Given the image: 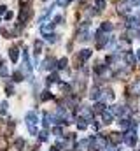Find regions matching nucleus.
I'll list each match as a JSON object with an SVG mask.
<instances>
[{
  "label": "nucleus",
  "instance_id": "obj_1",
  "mask_svg": "<svg viewBox=\"0 0 140 151\" xmlns=\"http://www.w3.org/2000/svg\"><path fill=\"white\" fill-rule=\"evenodd\" d=\"M25 119H26V127H28V132L32 134V135H35L37 137V123H39V119H37V114L34 113V111H30V113H26V116H25Z\"/></svg>",
  "mask_w": 140,
  "mask_h": 151
},
{
  "label": "nucleus",
  "instance_id": "obj_2",
  "mask_svg": "<svg viewBox=\"0 0 140 151\" xmlns=\"http://www.w3.org/2000/svg\"><path fill=\"white\" fill-rule=\"evenodd\" d=\"M123 142L128 144L130 148H133V146L137 144V130H135V127H131L130 130L124 132V135H123Z\"/></svg>",
  "mask_w": 140,
  "mask_h": 151
},
{
  "label": "nucleus",
  "instance_id": "obj_3",
  "mask_svg": "<svg viewBox=\"0 0 140 151\" xmlns=\"http://www.w3.org/2000/svg\"><path fill=\"white\" fill-rule=\"evenodd\" d=\"M95 40H96V47H98V49H102L105 44H109V35H107L105 32H100V30H98Z\"/></svg>",
  "mask_w": 140,
  "mask_h": 151
},
{
  "label": "nucleus",
  "instance_id": "obj_4",
  "mask_svg": "<svg viewBox=\"0 0 140 151\" xmlns=\"http://www.w3.org/2000/svg\"><path fill=\"white\" fill-rule=\"evenodd\" d=\"M21 72L25 76L32 74V65H30V60H28V53L23 51V67H21Z\"/></svg>",
  "mask_w": 140,
  "mask_h": 151
},
{
  "label": "nucleus",
  "instance_id": "obj_5",
  "mask_svg": "<svg viewBox=\"0 0 140 151\" xmlns=\"http://www.w3.org/2000/svg\"><path fill=\"white\" fill-rule=\"evenodd\" d=\"M79 114H81V118L86 119V121H93V118H95L93 111L88 109V107H81V109H79Z\"/></svg>",
  "mask_w": 140,
  "mask_h": 151
},
{
  "label": "nucleus",
  "instance_id": "obj_6",
  "mask_svg": "<svg viewBox=\"0 0 140 151\" xmlns=\"http://www.w3.org/2000/svg\"><path fill=\"white\" fill-rule=\"evenodd\" d=\"M54 21H47V23H44V25H40V34L42 35H47V34H51L53 32V28H54Z\"/></svg>",
  "mask_w": 140,
  "mask_h": 151
},
{
  "label": "nucleus",
  "instance_id": "obj_7",
  "mask_svg": "<svg viewBox=\"0 0 140 151\" xmlns=\"http://www.w3.org/2000/svg\"><path fill=\"white\" fill-rule=\"evenodd\" d=\"M91 55H93V51H91V49H82V51L77 55V63H84Z\"/></svg>",
  "mask_w": 140,
  "mask_h": 151
},
{
  "label": "nucleus",
  "instance_id": "obj_8",
  "mask_svg": "<svg viewBox=\"0 0 140 151\" xmlns=\"http://www.w3.org/2000/svg\"><path fill=\"white\" fill-rule=\"evenodd\" d=\"M110 111H112L114 114H117L119 118H126V114H128V109H126L124 106H114Z\"/></svg>",
  "mask_w": 140,
  "mask_h": 151
},
{
  "label": "nucleus",
  "instance_id": "obj_9",
  "mask_svg": "<svg viewBox=\"0 0 140 151\" xmlns=\"http://www.w3.org/2000/svg\"><path fill=\"white\" fill-rule=\"evenodd\" d=\"M121 141H123V135H119L117 132H112V134L109 135V142H110L112 146H117Z\"/></svg>",
  "mask_w": 140,
  "mask_h": 151
},
{
  "label": "nucleus",
  "instance_id": "obj_10",
  "mask_svg": "<svg viewBox=\"0 0 140 151\" xmlns=\"http://www.w3.org/2000/svg\"><path fill=\"white\" fill-rule=\"evenodd\" d=\"M54 67H56V60H54V58H51V56H49V58H46V60H44L42 69H46V70H53Z\"/></svg>",
  "mask_w": 140,
  "mask_h": 151
},
{
  "label": "nucleus",
  "instance_id": "obj_11",
  "mask_svg": "<svg viewBox=\"0 0 140 151\" xmlns=\"http://www.w3.org/2000/svg\"><path fill=\"white\" fill-rule=\"evenodd\" d=\"M102 118H104V123H105V125H109V123H112L114 113H112L110 109H104V111H102Z\"/></svg>",
  "mask_w": 140,
  "mask_h": 151
},
{
  "label": "nucleus",
  "instance_id": "obj_12",
  "mask_svg": "<svg viewBox=\"0 0 140 151\" xmlns=\"http://www.w3.org/2000/svg\"><path fill=\"white\" fill-rule=\"evenodd\" d=\"M9 58H11L12 63H16L18 58H19V49H18V47H11V49H9Z\"/></svg>",
  "mask_w": 140,
  "mask_h": 151
},
{
  "label": "nucleus",
  "instance_id": "obj_13",
  "mask_svg": "<svg viewBox=\"0 0 140 151\" xmlns=\"http://www.w3.org/2000/svg\"><path fill=\"white\" fill-rule=\"evenodd\" d=\"M100 95H102V93H100V88H98V86H93L91 91H89V99H91V100H98Z\"/></svg>",
  "mask_w": 140,
  "mask_h": 151
},
{
  "label": "nucleus",
  "instance_id": "obj_14",
  "mask_svg": "<svg viewBox=\"0 0 140 151\" xmlns=\"http://www.w3.org/2000/svg\"><path fill=\"white\" fill-rule=\"evenodd\" d=\"M42 47H44V44H42V40H37L34 44V55H35V58L42 53Z\"/></svg>",
  "mask_w": 140,
  "mask_h": 151
},
{
  "label": "nucleus",
  "instance_id": "obj_15",
  "mask_svg": "<svg viewBox=\"0 0 140 151\" xmlns=\"http://www.w3.org/2000/svg\"><path fill=\"white\" fill-rule=\"evenodd\" d=\"M124 60H126V63H128V65H133V63H135V55H133L131 51H126Z\"/></svg>",
  "mask_w": 140,
  "mask_h": 151
},
{
  "label": "nucleus",
  "instance_id": "obj_16",
  "mask_svg": "<svg viewBox=\"0 0 140 151\" xmlns=\"http://www.w3.org/2000/svg\"><path fill=\"white\" fill-rule=\"evenodd\" d=\"M67 65H69V60L67 58H61L58 63H56V69H60V70H63V69H67Z\"/></svg>",
  "mask_w": 140,
  "mask_h": 151
},
{
  "label": "nucleus",
  "instance_id": "obj_17",
  "mask_svg": "<svg viewBox=\"0 0 140 151\" xmlns=\"http://www.w3.org/2000/svg\"><path fill=\"white\" fill-rule=\"evenodd\" d=\"M9 76V69L5 63H0V77H7Z\"/></svg>",
  "mask_w": 140,
  "mask_h": 151
},
{
  "label": "nucleus",
  "instance_id": "obj_18",
  "mask_svg": "<svg viewBox=\"0 0 140 151\" xmlns=\"http://www.w3.org/2000/svg\"><path fill=\"white\" fill-rule=\"evenodd\" d=\"M110 30H112V23H109V21L102 23V27H100V32H110Z\"/></svg>",
  "mask_w": 140,
  "mask_h": 151
},
{
  "label": "nucleus",
  "instance_id": "obj_19",
  "mask_svg": "<svg viewBox=\"0 0 140 151\" xmlns=\"http://www.w3.org/2000/svg\"><path fill=\"white\" fill-rule=\"evenodd\" d=\"M77 128H79V130H86V128H88V123H86V119L79 118V121H77Z\"/></svg>",
  "mask_w": 140,
  "mask_h": 151
},
{
  "label": "nucleus",
  "instance_id": "obj_20",
  "mask_svg": "<svg viewBox=\"0 0 140 151\" xmlns=\"http://www.w3.org/2000/svg\"><path fill=\"white\" fill-rule=\"evenodd\" d=\"M58 81V76L56 74H49L47 76V79H46V84H53V83H56Z\"/></svg>",
  "mask_w": 140,
  "mask_h": 151
},
{
  "label": "nucleus",
  "instance_id": "obj_21",
  "mask_svg": "<svg viewBox=\"0 0 140 151\" xmlns=\"http://www.w3.org/2000/svg\"><path fill=\"white\" fill-rule=\"evenodd\" d=\"M104 109H105V106H104V104H95L91 111H93V114H95V113H100V114H102V111H104Z\"/></svg>",
  "mask_w": 140,
  "mask_h": 151
},
{
  "label": "nucleus",
  "instance_id": "obj_22",
  "mask_svg": "<svg viewBox=\"0 0 140 151\" xmlns=\"http://www.w3.org/2000/svg\"><path fill=\"white\" fill-rule=\"evenodd\" d=\"M46 40L51 42V44H54V42L58 40V35H56V34H47V35H46Z\"/></svg>",
  "mask_w": 140,
  "mask_h": 151
},
{
  "label": "nucleus",
  "instance_id": "obj_23",
  "mask_svg": "<svg viewBox=\"0 0 140 151\" xmlns=\"http://www.w3.org/2000/svg\"><path fill=\"white\" fill-rule=\"evenodd\" d=\"M23 77H25V74H23L21 70H16V72L12 74V79H14V81H23Z\"/></svg>",
  "mask_w": 140,
  "mask_h": 151
},
{
  "label": "nucleus",
  "instance_id": "obj_24",
  "mask_svg": "<svg viewBox=\"0 0 140 151\" xmlns=\"http://www.w3.org/2000/svg\"><path fill=\"white\" fill-rule=\"evenodd\" d=\"M95 5H96V9H98V11H102V9H105L107 2H105V0H95Z\"/></svg>",
  "mask_w": 140,
  "mask_h": 151
},
{
  "label": "nucleus",
  "instance_id": "obj_25",
  "mask_svg": "<svg viewBox=\"0 0 140 151\" xmlns=\"http://www.w3.org/2000/svg\"><path fill=\"white\" fill-rule=\"evenodd\" d=\"M37 135H39V141H42V142H44V141H47V130H46V128H44L42 132H39Z\"/></svg>",
  "mask_w": 140,
  "mask_h": 151
},
{
  "label": "nucleus",
  "instance_id": "obj_26",
  "mask_svg": "<svg viewBox=\"0 0 140 151\" xmlns=\"http://www.w3.org/2000/svg\"><path fill=\"white\" fill-rule=\"evenodd\" d=\"M14 146H16V150H23V148H25V141H23V139H16Z\"/></svg>",
  "mask_w": 140,
  "mask_h": 151
},
{
  "label": "nucleus",
  "instance_id": "obj_27",
  "mask_svg": "<svg viewBox=\"0 0 140 151\" xmlns=\"http://www.w3.org/2000/svg\"><path fill=\"white\" fill-rule=\"evenodd\" d=\"M7 113V102L4 100V102H0V114H5Z\"/></svg>",
  "mask_w": 140,
  "mask_h": 151
},
{
  "label": "nucleus",
  "instance_id": "obj_28",
  "mask_svg": "<svg viewBox=\"0 0 140 151\" xmlns=\"http://www.w3.org/2000/svg\"><path fill=\"white\" fill-rule=\"evenodd\" d=\"M53 134H54L56 137H61V128H60V127H54V128H53Z\"/></svg>",
  "mask_w": 140,
  "mask_h": 151
},
{
  "label": "nucleus",
  "instance_id": "obj_29",
  "mask_svg": "<svg viewBox=\"0 0 140 151\" xmlns=\"http://www.w3.org/2000/svg\"><path fill=\"white\" fill-rule=\"evenodd\" d=\"M88 144H89V141H81V142H77V150L79 148H86Z\"/></svg>",
  "mask_w": 140,
  "mask_h": 151
},
{
  "label": "nucleus",
  "instance_id": "obj_30",
  "mask_svg": "<svg viewBox=\"0 0 140 151\" xmlns=\"http://www.w3.org/2000/svg\"><path fill=\"white\" fill-rule=\"evenodd\" d=\"M40 99H42V100H49V99H51V93H49V91H44Z\"/></svg>",
  "mask_w": 140,
  "mask_h": 151
},
{
  "label": "nucleus",
  "instance_id": "obj_31",
  "mask_svg": "<svg viewBox=\"0 0 140 151\" xmlns=\"http://www.w3.org/2000/svg\"><path fill=\"white\" fill-rule=\"evenodd\" d=\"M56 4H58L60 7H65V5L69 4V0H56Z\"/></svg>",
  "mask_w": 140,
  "mask_h": 151
},
{
  "label": "nucleus",
  "instance_id": "obj_32",
  "mask_svg": "<svg viewBox=\"0 0 140 151\" xmlns=\"http://www.w3.org/2000/svg\"><path fill=\"white\" fill-rule=\"evenodd\" d=\"M12 18H14V14H12L11 11H9V12H5V19H7V21H9V19H12Z\"/></svg>",
  "mask_w": 140,
  "mask_h": 151
},
{
  "label": "nucleus",
  "instance_id": "obj_33",
  "mask_svg": "<svg viewBox=\"0 0 140 151\" xmlns=\"http://www.w3.org/2000/svg\"><path fill=\"white\" fill-rule=\"evenodd\" d=\"M5 91H7V95H12V93H14V88H12V86H7Z\"/></svg>",
  "mask_w": 140,
  "mask_h": 151
},
{
  "label": "nucleus",
  "instance_id": "obj_34",
  "mask_svg": "<svg viewBox=\"0 0 140 151\" xmlns=\"http://www.w3.org/2000/svg\"><path fill=\"white\" fill-rule=\"evenodd\" d=\"M7 12V7L5 5H0V14H5Z\"/></svg>",
  "mask_w": 140,
  "mask_h": 151
},
{
  "label": "nucleus",
  "instance_id": "obj_35",
  "mask_svg": "<svg viewBox=\"0 0 140 151\" xmlns=\"http://www.w3.org/2000/svg\"><path fill=\"white\" fill-rule=\"evenodd\" d=\"M49 151H58V148H56V146H53V148H51Z\"/></svg>",
  "mask_w": 140,
  "mask_h": 151
},
{
  "label": "nucleus",
  "instance_id": "obj_36",
  "mask_svg": "<svg viewBox=\"0 0 140 151\" xmlns=\"http://www.w3.org/2000/svg\"><path fill=\"white\" fill-rule=\"evenodd\" d=\"M131 2H133V4H140V0H131Z\"/></svg>",
  "mask_w": 140,
  "mask_h": 151
},
{
  "label": "nucleus",
  "instance_id": "obj_37",
  "mask_svg": "<svg viewBox=\"0 0 140 151\" xmlns=\"http://www.w3.org/2000/svg\"><path fill=\"white\" fill-rule=\"evenodd\" d=\"M137 56H139V60H140V49H139V53H137Z\"/></svg>",
  "mask_w": 140,
  "mask_h": 151
}]
</instances>
